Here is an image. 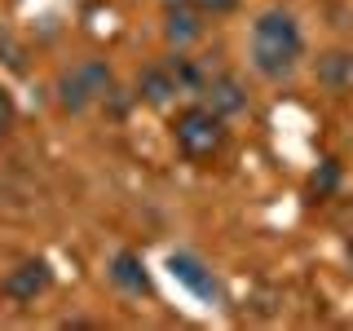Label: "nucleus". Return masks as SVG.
<instances>
[{
  "label": "nucleus",
  "mask_w": 353,
  "mask_h": 331,
  "mask_svg": "<svg viewBox=\"0 0 353 331\" xmlns=\"http://www.w3.org/2000/svg\"><path fill=\"white\" fill-rule=\"evenodd\" d=\"M172 141L176 150L185 154L190 163H208L225 150L230 141V128H225V115H216L208 102H194V106H181L172 119Z\"/></svg>",
  "instance_id": "2"
},
{
  "label": "nucleus",
  "mask_w": 353,
  "mask_h": 331,
  "mask_svg": "<svg viewBox=\"0 0 353 331\" xmlns=\"http://www.w3.org/2000/svg\"><path fill=\"white\" fill-rule=\"evenodd\" d=\"M0 124H5V128L14 124V97H9L5 88H0Z\"/></svg>",
  "instance_id": "13"
},
{
  "label": "nucleus",
  "mask_w": 353,
  "mask_h": 331,
  "mask_svg": "<svg viewBox=\"0 0 353 331\" xmlns=\"http://www.w3.org/2000/svg\"><path fill=\"white\" fill-rule=\"evenodd\" d=\"M110 283L124 287L128 296H150V274H146V261L137 252H115L110 257Z\"/></svg>",
  "instance_id": "9"
},
{
  "label": "nucleus",
  "mask_w": 353,
  "mask_h": 331,
  "mask_svg": "<svg viewBox=\"0 0 353 331\" xmlns=\"http://www.w3.org/2000/svg\"><path fill=\"white\" fill-rule=\"evenodd\" d=\"M194 5L203 9L208 18H216V14H234V9H239V0H194Z\"/></svg>",
  "instance_id": "12"
},
{
  "label": "nucleus",
  "mask_w": 353,
  "mask_h": 331,
  "mask_svg": "<svg viewBox=\"0 0 353 331\" xmlns=\"http://www.w3.org/2000/svg\"><path fill=\"white\" fill-rule=\"evenodd\" d=\"M318 80L331 84V88H349L353 84V53H345V49L323 53L318 58Z\"/></svg>",
  "instance_id": "10"
},
{
  "label": "nucleus",
  "mask_w": 353,
  "mask_h": 331,
  "mask_svg": "<svg viewBox=\"0 0 353 331\" xmlns=\"http://www.w3.org/2000/svg\"><path fill=\"white\" fill-rule=\"evenodd\" d=\"M176 93H181V84H176V75L168 71V62H163V66H146V71L137 75V102H146L154 110L172 106Z\"/></svg>",
  "instance_id": "8"
},
{
  "label": "nucleus",
  "mask_w": 353,
  "mask_h": 331,
  "mask_svg": "<svg viewBox=\"0 0 353 331\" xmlns=\"http://www.w3.org/2000/svg\"><path fill=\"white\" fill-rule=\"evenodd\" d=\"M0 137H5V124H0Z\"/></svg>",
  "instance_id": "14"
},
{
  "label": "nucleus",
  "mask_w": 353,
  "mask_h": 331,
  "mask_svg": "<svg viewBox=\"0 0 353 331\" xmlns=\"http://www.w3.org/2000/svg\"><path fill=\"white\" fill-rule=\"evenodd\" d=\"M168 270H172V279H181L190 292L199 296V301H221V287H216V279H212V270H208L199 257H190V252H172L168 257Z\"/></svg>",
  "instance_id": "7"
},
{
  "label": "nucleus",
  "mask_w": 353,
  "mask_h": 331,
  "mask_svg": "<svg viewBox=\"0 0 353 331\" xmlns=\"http://www.w3.org/2000/svg\"><path fill=\"white\" fill-rule=\"evenodd\" d=\"M199 97H203L208 106L216 110V115H243L248 110V88H243L239 75H230V71H221V75H208V84L199 88Z\"/></svg>",
  "instance_id": "6"
},
{
  "label": "nucleus",
  "mask_w": 353,
  "mask_h": 331,
  "mask_svg": "<svg viewBox=\"0 0 353 331\" xmlns=\"http://www.w3.org/2000/svg\"><path fill=\"white\" fill-rule=\"evenodd\" d=\"M110 93H115V75L102 58H84L58 75V102L66 110H88L93 102H106Z\"/></svg>",
  "instance_id": "3"
},
{
  "label": "nucleus",
  "mask_w": 353,
  "mask_h": 331,
  "mask_svg": "<svg viewBox=\"0 0 353 331\" xmlns=\"http://www.w3.org/2000/svg\"><path fill=\"white\" fill-rule=\"evenodd\" d=\"M336 181H340V163H336V159H327V163H323V177L314 172V194H327Z\"/></svg>",
  "instance_id": "11"
},
{
  "label": "nucleus",
  "mask_w": 353,
  "mask_h": 331,
  "mask_svg": "<svg viewBox=\"0 0 353 331\" xmlns=\"http://www.w3.org/2000/svg\"><path fill=\"white\" fill-rule=\"evenodd\" d=\"M49 283H53V270L44 261H22V265H14V270L0 279V292L9 296V301H36V296H44L49 292Z\"/></svg>",
  "instance_id": "5"
},
{
  "label": "nucleus",
  "mask_w": 353,
  "mask_h": 331,
  "mask_svg": "<svg viewBox=\"0 0 353 331\" xmlns=\"http://www.w3.org/2000/svg\"><path fill=\"white\" fill-rule=\"evenodd\" d=\"M208 27V14L194 5V0H168L163 5V40L172 49H190V44L203 36Z\"/></svg>",
  "instance_id": "4"
},
{
  "label": "nucleus",
  "mask_w": 353,
  "mask_h": 331,
  "mask_svg": "<svg viewBox=\"0 0 353 331\" xmlns=\"http://www.w3.org/2000/svg\"><path fill=\"white\" fill-rule=\"evenodd\" d=\"M248 58L256 66V75L265 80H287L305 58V31L296 22L292 9H265L252 22V40H248Z\"/></svg>",
  "instance_id": "1"
}]
</instances>
